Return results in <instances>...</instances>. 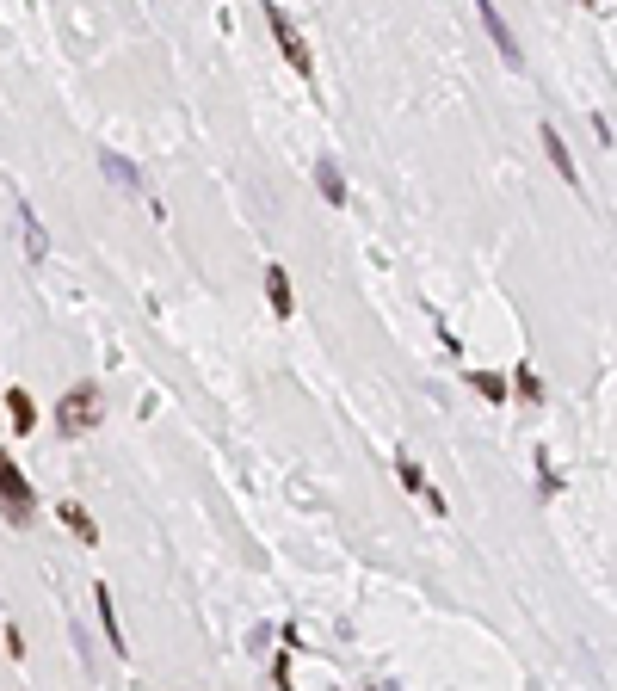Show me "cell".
Returning <instances> with one entry per match:
<instances>
[{"mask_svg": "<svg viewBox=\"0 0 617 691\" xmlns=\"http://www.w3.org/2000/svg\"><path fill=\"white\" fill-rule=\"evenodd\" d=\"M476 7H482V25H488V38H494L500 62H506V68H519V62H525V50L513 44V25H506V19L494 13V0H476Z\"/></svg>", "mask_w": 617, "mask_h": 691, "instance_id": "5", "label": "cell"}, {"mask_svg": "<svg viewBox=\"0 0 617 691\" xmlns=\"http://www.w3.org/2000/svg\"><path fill=\"white\" fill-rule=\"evenodd\" d=\"M93 605H99V630H105V642H112V654H118V661H130V642H124V630H118L112 593H105V587H93Z\"/></svg>", "mask_w": 617, "mask_h": 691, "instance_id": "7", "label": "cell"}, {"mask_svg": "<svg viewBox=\"0 0 617 691\" xmlns=\"http://www.w3.org/2000/svg\"><path fill=\"white\" fill-rule=\"evenodd\" d=\"M56 519H62L68 531H75L81 543H99V525H93V513H87L81 500H62V506H56Z\"/></svg>", "mask_w": 617, "mask_h": 691, "instance_id": "8", "label": "cell"}, {"mask_svg": "<svg viewBox=\"0 0 617 691\" xmlns=\"http://www.w3.org/2000/svg\"><path fill=\"white\" fill-rule=\"evenodd\" d=\"M402 482H408V488H414V494H420V500L432 506V513H445V494H439V488L426 482V469H420L414 457H402Z\"/></svg>", "mask_w": 617, "mask_h": 691, "instance_id": "10", "label": "cell"}, {"mask_svg": "<svg viewBox=\"0 0 617 691\" xmlns=\"http://www.w3.org/2000/svg\"><path fill=\"white\" fill-rule=\"evenodd\" d=\"M469 389H476V395H488V402H506V383H500L494 371H469Z\"/></svg>", "mask_w": 617, "mask_h": 691, "instance_id": "14", "label": "cell"}, {"mask_svg": "<svg viewBox=\"0 0 617 691\" xmlns=\"http://www.w3.org/2000/svg\"><path fill=\"white\" fill-rule=\"evenodd\" d=\"M99 173L112 179L118 192H130V198H149V179H142V173H136V167H130L118 149H99Z\"/></svg>", "mask_w": 617, "mask_h": 691, "instance_id": "4", "label": "cell"}, {"mask_svg": "<svg viewBox=\"0 0 617 691\" xmlns=\"http://www.w3.org/2000/svg\"><path fill=\"white\" fill-rule=\"evenodd\" d=\"M513 389L525 395V402H543V383H537V371H531V365H519V377H513Z\"/></svg>", "mask_w": 617, "mask_h": 691, "instance_id": "15", "label": "cell"}, {"mask_svg": "<svg viewBox=\"0 0 617 691\" xmlns=\"http://www.w3.org/2000/svg\"><path fill=\"white\" fill-rule=\"evenodd\" d=\"M7 408H13V432H31V426H38V402H31L25 389H7Z\"/></svg>", "mask_w": 617, "mask_h": 691, "instance_id": "12", "label": "cell"}, {"mask_svg": "<svg viewBox=\"0 0 617 691\" xmlns=\"http://www.w3.org/2000/svg\"><path fill=\"white\" fill-rule=\"evenodd\" d=\"M543 155L556 161V173L568 179V186H580V173H574V155H568V142H562V136H556L550 124H543Z\"/></svg>", "mask_w": 617, "mask_h": 691, "instance_id": "11", "label": "cell"}, {"mask_svg": "<svg viewBox=\"0 0 617 691\" xmlns=\"http://www.w3.org/2000/svg\"><path fill=\"white\" fill-rule=\"evenodd\" d=\"M266 25H272V38H278L284 62H290V68H297V75L309 81V75H315V62H309V44H303V31L284 19V7H266Z\"/></svg>", "mask_w": 617, "mask_h": 691, "instance_id": "3", "label": "cell"}, {"mask_svg": "<svg viewBox=\"0 0 617 691\" xmlns=\"http://www.w3.org/2000/svg\"><path fill=\"white\" fill-rule=\"evenodd\" d=\"M315 186H321V198H328V204H346V179H340V161H334V155L315 161Z\"/></svg>", "mask_w": 617, "mask_h": 691, "instance_id": "9", "label": "cell"}, {"mask_svg": "<svg viewBox=\"0 0 617 691\" xmlns=\"http://www.w3.org/2000/svg\"><path fill=\"white\" fill-rule=\"evenodd\" d=\"M0 500H7V519L13 525H31V513H38V500H31V482L19 476V463L0 451Z\"/></svg>", "mask_w": 617, "mask_h": 691, "instance_id": "2", "label": "cell"}, {"mask_svg": "<svg viewBox=\"0 0 617 691\" xmlns=\"http://www.w3.org/2000/svg\"><path fill=\"white\" fill-rule=\"evenodd\" d=\"M13 216H19V235H25V253H31V260H44V253H50V229L38 223V210H31L19 192H13Z\"/></svg>", "mask_w": 617, "mask_h": 691, "instance_id": "6", "label": "cell"}, {"mask_svg": "<svg viewBox=\"0 0 617 691\" xmlns=\"http://www.w3.org/2000/svg\"><path fill=\"white\" fill-rule=\"evenodd\" d=\"M99 414H105L99 383H75V389L56 402V432H62V439H87V432L99 426Z\"/></svg>", "mask_w": 617, "mask_h": 691, "instance_id": "1", "label": "cell"}, {"mask_svg": "<svg viewBox=\"0 0 617 691\" xmlns=\"http://www.w3.org/2000/svg\"><path fill=\"white\" fill-rule=\"evenodd\" d=\"M537 482H543V494H556V488H562V476L550 469V457H537Z\"/></svg>", "mask_w": 617, "mask_h": 691, "instance_id": "16", "label": "cell"}, {"mask_svg": "<svg viewBox=\"0 0 617 691\" xmlns=\"http://www.w3.org/2000/svg\"><path fill=\"white\" fill-rule=\"evenodd\" d=\"M266 297H272V315H290V278H284V266H266Z\"/></svg>", "mask_w": 617, "mask_h": 691, "instance_id": "13", "label": "cell"}]
</instances>
